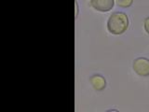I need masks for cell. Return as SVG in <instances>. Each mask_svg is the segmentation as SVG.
<instances>
[{"label":"cell","mask_w":149,"mask_h":112,"mask_svg":"<svg viewBox=\"0 0 149 112\" xmlns=\"http://www.w3.org/2000/svg\"><path fill=\"white\" fill-rule=\"evenodd\" d=\"M129 26V19L125 13L116 12L110 16L107 28L110 33L114 35H120L128 29Z\"/></svg>","instance_id":"obj_1"},{"label":"cell","mask_w":149,"mask_h":112,"mask_svg":"<svg viewBox=\"0 0 149 112\" xmlns=\"http://www.w3.org/2000/svg\"><path fill=\"white\" fill-rule=\"evenodd\" d=\"M133 69L140 76L146 77L149 75V60L146 58H138L133 63Z\"/></svg>","instance_id":"obj_2"},{"label":"cell","mask_w":149,"mask_h":112,"mask_svg":"<svg viewBox=\"0 0 149 112\" xmlns=\"http://www.w3.org/2000/svg\"><path fill=\"white\" fill-rule=\"evenodd\" d=\"M91 4L97 10L105 12L114 7V0H91Z\"/></svg>","instance_id":"obj_3"},{"label":"cell","mask_w":149,"mask_h":112,"mask_svg":"<svg viewBox=\"0 0 149 112\" xmlns=\"http://www.w3.org/2000/svg\"><path fill=\"white\" fill-rule=\"evenodd\" d=\"M91 82L92 84V86L94 87L96 90H102L105 87V80L104 78L101 76H94L92 77L91 79Z\"/></svg>","instance_id":"obj_4"},{"label":"cell","mask_w":149,"mask_h":112,"mask_svg":"<svg viewBox=\"0 0 149 112\" xmlns=\"http://www.w3.org/2000/svg\"><path fill=\"white\" fill-rule=\"evenodd\" d=\"M116 4L118 7L121 8H129L130 6H132L133 0H116Z\"/></svg>","instance_id":"obj_5"},{"label":"cell","mask_w":149,"mask_h":112,"mask_svg":"<svg viewBox=\"0 0 149 112\" xmlns=\"http://www.w3.org/2000/svg\"><path fill=\"white\" fill-rule=\"evenodd\" d=\"M144 29L149 34V18H147L146 21H144Z\"/></svg>","instance_id":"obj_6"}]
</instances>
